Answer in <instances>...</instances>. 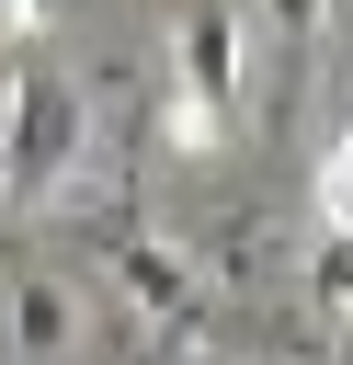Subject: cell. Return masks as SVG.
<instances>
[{"mask_svg":"<svg viewBox=\"0 0 353 365\" xmlns=\"http://www.w3.org/2000/svg\"><path fill=\"white\" fill-rule=\"evenodd\" d=\"M80 148H91V103H80L57 68H11V80H0V182L57 194V182L80 171Z\"/></svg>","mask_w":353,"mask_h":365,"instance_id":"2","label":"cell"},{"mask_svg":"<svg viewBox=\"0 0 353 365\" xmlns=\"http://www.w3.org/2000/svg\"><path fill=\"white\" fill-rule=\"evenodd\" d=\"M0 331H11V354H23V365L80 354V285H68V274H46V262H23V274H11V297H0Z\"/></svg>","mask_w":353,"mask_h":365,"instance_id":"4","label":"cell"},{"mask_svg":"<svg viewBox=\"0 0 353 365\" xmlns=\"http://www.w3.org/2000/svg\"><path fill=\"white\" fill-rule=\"evenodd\" d=\"M251 46H262L251 11H182V23H171V103H159L171 148L216 160V148L239 137V57H251Z\"/></svg>","mask_w":353,"mask_h":365,"instance_id":"1","label":"cell"},{"mask_svg":"<svg viewBox=\"0 0 353 365\" xmlns=\"http://www.w3.org/2000/svg\"><path fill=\"white\" fill-rule=\"evenodd\" d=\"M307 297H319V319H353V240H319V262H307Z\"/></svg>","mask_w":353,"mask_h":365,"instance_id":"6","label":"cell"},{"mask_svg":"<svg viewBox=\"0 0 353 365\" xmlns=\"http://www.w3.org/2000/svg\"><path fill=\"white\" fill-rule=\"evenodd\" d=\"M114 285H125L171 342H205V331H216V308H205L194 262H182V251H159V240H114Z\"/></svg>","mask_w":353,"mask_h":365,"instance_id":"3","label":"cell"},{"mask_svg":"<svg viewBox=\"0 0 353 365\" xmlns=\"http://www.w3.org/2000/svg\"><path fill=\"white\" fill-rule=\"evenodd\" d=\"M319 228L330 240H353V125L330 137V160H319Z\"/></svg>","mask_w":353,"mask_h":365,"instance_id":"5","label":"cell"}]
</instances>
